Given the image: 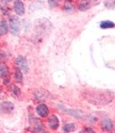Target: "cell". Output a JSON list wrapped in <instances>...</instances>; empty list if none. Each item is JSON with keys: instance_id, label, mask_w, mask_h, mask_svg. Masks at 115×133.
I'll list each match as a JSON object with an SVG mask.
<instances>
[{"instance_id": "cell-1", "label": "cell", "mask_w": 115, "mask_h": 133, "mask_svg": "<svg viewBox=\"0 0 115 133\" xmlns=\"http://www.w3.org/2000/svg\"><path fill=\"white\" fill-rule=\"evenodd\" d=\"M85 99L96 106H104L112 102L114 93L107 89L87 90L84 94Z\"/></svg>"}, {"instance_id": "cell-2", "label": "cell", "mask_w": 115, "mask_h": 133, "mask_svg": "<svg viewBox=\"0 0 115 133\" xmlns=\"http://www.w3.org/2000/svg\"><path fill=\"white\" fill-rule=\"evenodd\" d=\"M9 29L11 34L17 36L19 34L20 32V21L18 17L12 16L9 18Z\"/></svg>"}, {"instance_id": "cell-3", "label": "cell", "mask_w": 115, "mask_h": 133, "mask_svg": "<svg viewBox=\"0 0 115 133\" xmlns=\"http://www.w3.org/2000/svg\"><path fill=\"white\" fill-rule=\"evenodd\" d=\"M15 63L17 67L24 73H28L29 71V65H28V60L23 56H19L15 60Z\"/></svg>"}, {"instance_id": "cell-4", "label": "cell", "mask_w": 115, "mask_h": 133, "mask_svg": "<svg viewBox=\"0 0 115 133\" xmlns=\"http://www.w3.org/2000/svg\"><path fill=\"white\" fill-rule=\"evenodd\" d=\"M14 109V104L12 102H4L0 103V113L9 114Z\"/></svg>"}, {"instance_id": "cell-5", "label": "cell", "mask_w": 115, "mask_h": 133, "mask_svg": "<svg viewBox=\"0 0 115 133\" xmlns=\"http://www.w3.org/2000/svg\"><path fill=\"white\" fill-rule=\"evenodd\" d=\"M47 122L51 130H56L59 126V119L57 116L54 115H50V117L48 118Z\"/></svg>"}, {"instance_id": "cell-6", "label": "cell", "mask_w": 115, "mask_h": 133, "mask_svg": "<svg viewBox=\"0 0 115 133\" xmlns=\"http://www.w3.org/2000/svg\"><path fill=\"white\" fill-rule=\"evenodd\" d=\"M14 9L17 15L22 16L25 14V6L22 0H15L14 3Z\"/></svg>"}, {"instance_id": "cell-7", "label": "cell", "mask_w": 115, "mask_h": 133, "mask_svg": "<svg viewBox=\"0 0 115 133\" xmlns=\"http://www.w3.org/2000/svg\"><path fill=\"white\" fill-rule=\"evenodd\" d=\"M36 111H37V115L41 117H48V115H49L48 107L45 104H40L37 105L36 107Z\"/></svg>"}, {"instance_id": "cell-8", "label": "cell", "mask_w": 115, "mask_h": 133, "mask_svg": "<svg viewBox=\"0 0 115 133\" xmlns=\"http://www.w3.org/2000/svg\"><path fill=\"white\" fill-rule=\"evenodd\" d=\"M102 129L105 131L109 132V131H112L113 130V122L111 120V119L109 117H105L104 118L102 121Z\"/></svg>"}, {"instance_id": "cell-9", "label": "cell", "mask_w": 115, "mask_h": 133, "mask_svg": "<svg viewBox=\"0 0 115 133\" xmlns=\"http://www.w3.org/2000/svg\"><path fill=\"white\" fill-rule=\"evenodd\" d=\"M59 108L60 109H62L63 111H64L65 113L71 115L73 117L76 118V119H81V114L79 112H78V111L73 110V109H66L65 107H63V106H59Z\"/></svg>"}, {"instance_id": "cell-10", "label": "cell", "mask_w": 115, "mask_h": 133, "mask_svg": "<svg viewBox=\"0 0 115 133\" xmlns=\"http://www.w3.org/2000/svg\"><path fill=\"white\" fill-rule=\"evenodd\" d=\"M9 68L4 63H0V78H6L9 75Z\"/></svg>"}, {"instance_id": "cell-11", "label": "cell", "mask_w": 115, "mask_h": 133, "mask_svg": "<svg viewBox=\"0 0 115 133\" xmlns=\"http://www.w3.org/2000/svg\"><path fill=\"white\" fill-rule=\"evenodd\" d=\"M8 32V25L5 20L0 21V36L5 35Z\"/></svg>"}, {"instance_id": "cell-12", "label": "cell", "mask_w": 115, "mask_h": 133, "mask_svg": "<svg viewBox=\"0 0 115 133\" xmlns=\"http://www.w3.org/2000/svg\"><path fill=\"white\" fill-rule=\"evenodd\" d=\"M63 131L65 132H73L76 129V125L75 123H68V124H65L63 127Z\"/></svg>"}, {"instance_id": "cell-13", "label": "cell", "mask_w": 115, "mask_h": 133, "mask_svg": "<svg viewBox=\"0 0 115 133\" xmlns=\"http://www.w3.org/2000/svg\"><path fill=\"white\" fill-rule=\"evenodd\" d=\"M15 79L17 82H19V83H21L22 82V81H23V75H22V71L18 68V67H17L15 68Z\"/></svg>"}, {"instance_id": "cell-14", "label": "cell", "mask_w": 115, "mask_h": 133, "mask_svg": "<svg viewBox=\"0 0 115 133\" xmlns=\"http://www.w3.org/2000/svg\"><path fill=\"white\" fill-rule=\"evenodd\" d=\"M115 27V24L112 21L109 20H106L103 21L100 24V28L102 29H108V28H113Z\"/></svg>"}, {"instance_id": "cell-15", "label": "cell", "mask_w": 115, "mask_h": 133, "mask_svg": "<svg viewBox=\"0 0 115 133\" xmlns=\"http://www.w3.org/2000/svg\"><path fill=\"white\" fill-rule=\"evenodd\" d=\"M63 8L66 11H71L73 10L75 8V5L73 4V2L71 0H65Z\"/></svg>"}, {"instance_id": "cell-16", "label": "cell", "mask_w": 115, "mask_h": 133, "mask_svg": "<svg viewBox=\"0 0 115 133\" xmlns=\"http://www.w3.org/2000/svg\"><path fill=\"white\" fill-rule=\"evenodd\" d=\"M33 132H45L44 127L41 124V123H36L35 124L34 128H33Z\"/></svg>"}, {"instance_id": "cell-17", "label": "cell", "mask_w": 115, "mask_h": 133, "mask_svg": "<svg viewBox=\"0 0 115 133\" xmlns=\"http://www.w3.org/2000/svg\"><path fill=\"white\" fill-rule=\"evenodd\" d=\"M9 88H10V89L12 90V91L14 93V94H15L16 96H19L20 95L21 91L17 86H15V85H10Z\"/></svg>"}, {"instance_id": "cell-18", "label": "cell", "mask_w": 115, "mask_h": 133, "mask_svg": "<svg viewBox=\"0 0 115 133\" xmlns=\"http://www.w3.org/2000/svg\"><path fill=\"white\" fill-rule=\"evenodd\" d=\"M89 7H90V4L89 2H86V3H83L80 4L78 6V9L81 11H85V10L89 9Z\"/></svg>"}, {"instance_id": "cell-19", "label": "cell", "mask_w": 115, "mask_h": 133, "mask_svg": "<svg viewBox=\"0 0 115 133\" xmlns=\"http://www.w3.org/2000/svg\"><path fill=\"white\" fill-rule=\"evenodd\" d=\"M105 5L109 8H113L115 6V0H106Z\"/></svg>"}, {"instance_id": "cell-20", "label": "cell", "mask_w": 115, "mask_h": 133, "mask_svg": "<svg viewBox=\"0 0 115 133\" xmlns=\"http://www.w3.org/2000/svg\"><path fill=\"white\" fill-rule=\"evenodd\" d=\"M58 1L59 0H48V4L51 7H55L58 5Z\"/></svg>"}, {"instance_id": "cell-21", "label": "cell", "mask_w": 115, "mask_h": 133, "mask_svg": "<svg viewBox=\"0 0 115 133\" xmlns=\"http://www.w3.org/2000/svg\"><path fill=\"white\" fill-rule=\"evenodd\" d=\"M12 0H2V2H4V3H8V2H12Z\"/></svg>"}]
</instances>
